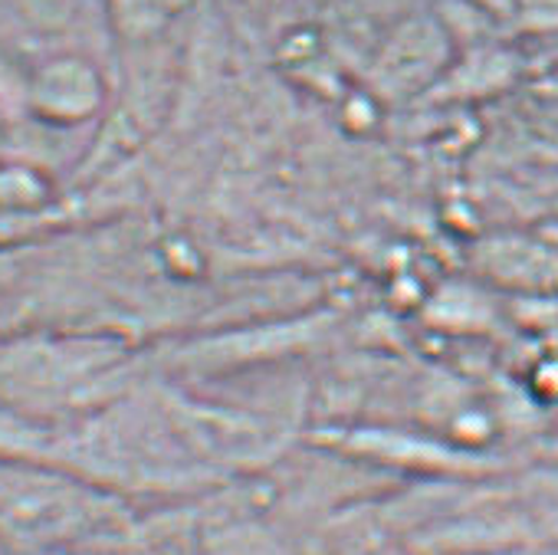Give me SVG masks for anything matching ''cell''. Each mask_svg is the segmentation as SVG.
Segmentation results:
<instances>
[{
  "instance_id": "cell-3",
  "label": "cell",
  "mask_w": 558,
  "mask_h": 555,
  "mask_svg": "<svg viewBox=\"0 0 558 555\" xmlns=\"http://www.w3.org/2000/svg\"><path fill=\"white\" fill-rule=\"evenodd\" d=\"M165 4L168 0H119V8L125 11V21L138 24V27H151L165 17Z\"/></svg>"
},
{
  "instance_id": "cell-1",
  "label": "cell",
  "mask_w": 558,
  "mask_h": 555,
  "mask_svg": "<svg viewBox=\"0 0 558 555\" xmlns=\"http://www.w3.org/2000/svg\"><path fill=\"white\" fill-rule=\"evenodd\" d=\"M450 34L434 17H414L401 24L385 44L375 63V86L391 99L417 96L440 83L450 70Z\"/></svg>"
},
{
  "instance_id": "cell-2",
  "label": "cell",
  "mask_w": 558,
  "mask_h": 555,
  "mask_svg": "<svg viewBox=\"0 0 558 555\" xmlns=\"http://www.w3.org/2000/svg\"><path fill=\"white\" fill-rule=\"evenodd\" d=\"M99 99H102L99 76L83 60H57L44 67V73L34 83V102L50 119H63V122L86 119L89 112H96Z\"/></svg>"
}]
</instances>
